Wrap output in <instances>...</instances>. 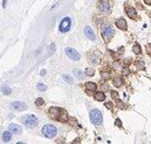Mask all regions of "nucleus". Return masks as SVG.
<instances>
[{"label":"nucleus","instance_id":"7ed1b4c3","mask_svg":"<svg viewBox=\"0 0 151 144\" xmlns=\"http://www.w3.org/2000/svg\"><path fill=\"white\" fill-rule=\"evenodd\" d=\"M42 134L46 138H54L57 135V128L51 124H46L42 128Z\"/></svg>","mask_w":151,"mask_h":144},{"label":"nucleus","instance_id":"6ab92c4d","mask_svg":"<svg viewBox=\"0 0 151 144\" xmlns=\"http://www.w3.org/2000/svg\"><path fill=\"white\" fill-rule=\"evenodd\" d=\"M136 65H137L138 69H140V70H144L145 69V63L143 60H138L137 63H136Z\"/></svg>","mask_w":151,"mask_h":144},{"label":"nucleus","instance_id":"cd10ccee","mask_svg":"<svg viewBox=\"0 0 151 144\" xmlns=\"http://www.w3.org/2000/svg\"><path fill=\"white\" fill-rule=\"evenodd\" d=\"M111 97L114 98V100H118L119 98V92L115 91V90H112L111 91Z\"/></svg>","mask_w":151,"mask_h":144},{"label":"nucleus","instance_id":"e433bc0d","mask_svg":"<svg viewBox=\"0 0 151 144\" xmlns=\"http://www.w3.org/2000/svg\"><path fill=\"white\" fill-rule=\"evenodd\" d=\"M6 2H7V0H3V7L5 8V6H6Z\"/></svg>","mask_w":151,"mask_h":144},{"label":"nucleus","instance_id":"b1692460","mask_svg":"<svg viewBox=\"0 0 151 144\" xmlns=\"http://www.w3.org/2000/svg\"><path fill=\"white\" fill-rule=\"evenodd\" d=\"M37 89L39 91H45L47 89V86L45 85L44 83H38L37 84Z\"/></svg>","mask_w":151,"mask_h":144},{"label":"nucleus","instance_id":"c85d7f7f","mask_svg":"<svg viewBox=\"0 0 151 144\" xmlns=\"http://www.w3.org/2000/svg\"><path fill=\"white\" fill-rule=\"evenodd\" d=\"M105 108L106 109H108V110H111V109L113 108V103H111V102H107V103H105Z\"/></svg>","mask_w":151,"mask_h":144},{"label":"nucleus","instance_id":"c9c22d12","mask_svg":"<svg viewBox=\"0 0 151 144\" xmlns=\"http://www.w3.org/2000/svg\"><path fill=\"white\" fill-rule=\"evenodd\" d=\"M145 3L147 4V5H150V4H151V0H145Z\"/></svg>","mask_w":151,"mask_h":144},{"label":"nucleus","instance_id":"6e6552de","mask_svg":"<svg viewBox=\"0 0 151 144\" xmlns=\"http://www.w3.org/2000/svg\"><path fill=\"white\" fill-rule=\"evenodd\" d=\"M98 8L101 12L108 13L111 10V4L108 0H100L98 4Z\"/></svg>","mask_w":151,"mask_h":144},{"label":"nucleus","instance_id":"dca6fc26","mask_svg":"<svg viewBox=\"0 0 151 144\" xmlns=\"http://www.w3.org/2000/svg\"><path fill=\"white\" fill-rule=\"evenodd\" d=\"M86 87L90 91H95L97 89V84L94 83V82H87L86 83Z\"/></svg>","mask_w":151,"mask_h":144},{"label":"nucleus","instance_id":"f03ea898","mask_svg":"<svg viewBox=\"0 0 151 144\" xmlns=\"http://www.w3.org/2000/svg\"><path fill=\"white\" fill-rule=\"evenodd\" d=\"M90 121L91 123L93 124V125L95 126H99L102 124V122H103V117H102V113L97 110V109H93V110L90 111Z\"/></svg>","mask_w":151,"mask_h":144},{"label":"nucleus","instance_id":"ddd939ff","mask_svg":"<svg viewBox=\"0 0 151 144\" xmlns=\"http://www.w3.org/2000/svg\"><path fill=\"white\" fill-rule=\"evenodd\" d=\"M115 24H116V27H119V29H123V31H127V28H128V24H127V21H125V18L118 19Z\"/></svg>","mask_w":151,"mask_h":144},{"label":"nucleus","instance_id":"f8f14e48","mask_svg":"<svg viewBox=\"0 0 151 144\" xmlns=\"http://www.w3.org/2000/svg\"><path fill=\"white\" fill-rule=\"evenodd\" d=\"M8 130L12 132V133H16V134H21L22 131H23V129L22 127L19 126V125H16V124H10V125L8 126Z\"/></svg>","mask_w":151,"mask_h":144},{"label":"nucleus","instance_id":"5701e85b","mask_svg":"<svg viewBox=\"0 0 151 144\" xmlns=\"http://www.w3.org/2000/svg\"><path fill=\"white\" fill-rule=\"evenodd\" d=\"M133 52L135 54H140L141 53V47H140V45L139 44H135L134 45V47H133Z\"/></svg>","mask_w":151,"mask_h":144},{"label":"nucleus","instance_id":"4be33fe9","mask_svg":"<svg viewBox=\"0 0 151 144\" xmlns=\"http://www.w3.org/2000/svg\"><path fill=\"white\" fill-rule=\"evenodd\" d=\"M63 79H64L69 84H72V82H74V79H72V77L70 76L69 74H64V75H63Z\"/></svg>","mask_w":151,"mask_h":144},{"label":"nucleus","instance_id":"20e7f679","mask_svg":"<svg viewBox=\"0 0 151 144\" xmlns=\"http://www.w3.org/2000/svg\"><path fill=\"white\" fill-rule=\"evenodd\" d=\"M101 36L104 39V41H109V40L114 36V29L110 24H104L101 27Z\"/></svg>","mask_w":151,"mask_h":144},{"label":"nucleus","instance_id":"0eeeda50","mask_svg":"<svg viewBox=\"0 0 151 144\" xmlns=\"http://www.w3.org/2000/svg\"><path fill=\"white\" fill-rule=\"evenodd\" d=\"M64 52H65L66 55L69 56V58H71L72 60H74V61H79L81 59L80 53L77 50H75V49H72V48H65Z\"/></svg>","mask_w":151,"mask_h":144},{"label":"nucleus","instance_id":"473e14b6","mask_svg":"<svg viewBox=\"0 0 151 144\" xmlns=\"http://www.w3.org/2000/svg\"><path fill=\"white\" fill-rule=\"evenodd\" d=\"M40 74H41V76H45V75H46V70H45V69H43V70H41Z\"/></svg>","mask_w":151,"mask_h":144},{"label":"nucleus","instance_id":"bb28decb","mask_svg":"<svg viewBox=\"0 0 151 144\" xmlns=\"http://www.w3.org/2000/svg\"><path fill=\"white\" fill-rule=\"evenodd\" d=\"M130 73H131V71H130L129 68H124L123 69V75L124 76H129Z\"/></svg>","mask_w":151,"mask_h":144},{"label":"nucleus","instance_id":"c756f323","mask_svg":"<svg viewBox=\"0 0 151 144\" xmlns=\"http://www.w3.org/2000/svg\"><path fill=\"white\" fill-rule=\"evenodd\" d=\"M101 76H102V78H104V79H109V73L108 72H103L102 71L101 72Z\"/></svg>","mask_w":151,"mask_h":144},{"label":"nucleus","instance_id":"f3484780","mask_svg":"<svg viewBox=\"0 0 151 144\" xmlns=\"http://www.w3.org/2000/svg\"><path fill=\"white\" fill-rule=\"evenodd\" d=\"M113 84H114V86L119 87L121 84H123V79H121V77H120V76L114 77V79H113Z\"/></svg>","mask_w":151,"mask_h":144},{"label":"nucleus","instance_id":"aec40b11","mask_svg":"<svg viewBox=\"0 0 151 144\" xmlns=\"http://www.w3.org/2000/svg\"><path fill=\"white\" fill-rule=\"evenodd\" d=\"M1 91L3 94H5V96H8V94H10L11 93V89L7 87V86H2L1 87Z\"/></svg>","mask_w":151,"mask_h":144},{"label":"nucleus","instance_id":"f257e3e1","mask_svg":"<svg viewBox=\"0 0 151 144\" xmlns=\"http://www.w3.org/2000/svg\"><path fill=\"white\" fill-rule=\"evenodd\" d=\"M49 116L52 120L55 121H60V122H67L69 121V116H67V113L61 108H55L52 107L49 109Z\"/></svg>","mask_w":151,"mask_h":144},{"label":"nucleus","instance_id":"9d476101","mask_svg":"<svg viewBox=\"0 0 151 144\" xmlns=\"http://www.w3.org/2000/svg\"><path fill=\"white\" fill-rule=\"evenodd\" d=\"M84 33H85V36H87V38L90 39L91 41H95L96 40V36H95V34L93 32V29H92L90 27H85L84 28Z\"/></svg>","mask_w":151,"mask_h":144},{"label":"nucleus","instance_id":"412c9836","mask_svg":"<svg viewBox=\"0 0 151 144\" xmlns=\"http://www.w3.org/2000/svg\"><path fill=\"white\" fill-rule=\"evenodd\" d=\"M85 74H86V76H93L95 74V70L93 68H87L85 71Z\"/></svg>","mask_w":151,"mask_h":144},{"label":"nucleus","instance_id":"1a4fd4ad","mask_svg":"<svg viewBox=\"0 0 151 144\" xmlns=\"http://www.w3.org/2000/svg\"><path fill=\"white\" fill-rule=\"evenodd\" d=\"M11 109L14 111H17V112H22V111H25L28 109V106L26 105L25 103L23 102H13L11 103Z\"/></svg>","mask_w":151,"mask_h":144},{"label":"nucleus","instance_id":"7c9ffc66","mask_svg":"<svg viewBox=\"0 0 151 144\" xmlns=\"http://www.w3.org/2000/svg\"><path fill=\"white\" fill-rule=\"evenodd\" d=\"M114 125L118 126V127H121V126H123V122L120 121V119H116L115 122H114Z\"/></svg>","mask_w":151,"mask_h":144},{"label":"nucleus","instance_id":"423d86ee","mask_svg":"<svg viewBox=\"0 0 151 144\" xmlns=\"http://www.w3.org/2000/svg\"><path fill=\"white\" fill-rule=\"evenodd\" d=\"M71 26H72V19L71 17L69 16H66L62 19V21H60L59 23V32L62 33V34H65L70 31V28H71Z\"/></svg>","mask_w":151,"mask_h":144},{"label":"nucleus","instance_id":"a878e982","mask_svg":"<svg viewBox=\"0 0 151 144\" xmlns=\"http://www.w3.org/2000/svg\"><path fill=\"white\" fill-rule=\"evenodd\" d=\"M116 101H118V103H116V106H118V108H119V109H120V110H124V109L126 108L125 103H124L123 102H121V101L119 100V98H118Z\"/></svg>","mask_w":151,"mask_h":144},{"label":"nucleus","instance_id":"393cba45","mask_svg":"<svg viewBox=\"0 0 151 144\" xmlns=\"http://www.w3.org/2000/svg\"><path fill=\"white\" fill-rule=\"evenodd\" d=\"M35 105H36L37 107H42L43 105H44V100H43V98H41V97H38L37 100L35 101Z\"/></svg>","mask_w":151,"mask_h":144},{"label":"nucleus","instance_id":"39448f33","mask_svg":"<svg viewBox=\"0 0 151 144\" xmlns=\"http://www.w3.org/2000/svg\"><path fill=\"white\" fill-rule=\"evenodd\" d=\"M22 122L28 128H35L38 125V119L34 115H27L22 119Z\"/></svg>","mask_w":151,"mask_h":144},{"label":"nucleus","instance_id":"4468645a","mask_svg":"<svg viewBox=\"0 0 151 144\" xmlns=\"http://www.w3.org/2000/svg\"><path fill=\"white\" fill-rule=\"evenodd\" d=\"M94 98H95L96 101H98V102H103V101H105L106 96H105L104 92L98 91V92H96V93L94 94Z\"/></svg>","mask_w":151,"mask_h":144},{"label":"nucleus","instance_id":"72a5a7b5","mask_svg":"<svg viewBox=\"0 0 151 144\" xmlns=\"http://www.w3.org/2000/svg\"><path fill=\"white\" fill-rule=\"evenodd\" d=\"M74 143H81V139L80 138H77V139H75L74 141H72V144Z\"/></svg>","mask_w":151,"mask_h":144},{"label":"nucleus","instance_id":"2f4dec72","mask_svg":"<svg viewBox=\"0 0 151 144\" xmlns=\"http://www.w3.org/2000/svg\"><path fill=\"white\" fill-rule=\"evenodd\" d=\"M146 51H147L148 55L150 56V54H151V52H150V45H148V46H146Z\"/></svg>","mask_w":151,"mask_h":144},{"label":"nucleus","instance_id":"2eb2a0df","mask_svg":"<svg viewBox=\"0 0 151 144\" xmlns=\"http://www.w3.org/2000/svg\"><path fill=\"white\" fill-rule=\"evenodd\" d=\"M11 138H12V135H11V133L10 131H4L3 134H2V139H3V141L7 143L11 140Z\"/></svg>","mask_w":151,"mask_h":144},{"label":"nucleus","instance_id":"f704fd0d","mask_svg":"<svg viewBox=\"0 0 151 144\" xmlns=\"http://www.w3.org/2000/svg\"><path fill=\"white\" fill-rule=\"evenodd\" d=\"M124 50H125V48H124V47H120V48L119 49V53H123Z\"/></svg>","mask_w":151,"mask_h":144},{"label":"nucleus","instance_id":"a211bd4d","mask_svg":"<svg viewBox=\"0 0 151 144\" xmlns=\"http://www.w3.org/2000/svg\"><path fill=\"white\" fill-rule=\"evenodd\" d=\"M74 73H75V75L79 78V79H82V78H84V73H83L82 70H80V69H75L74 70Z\"/></svg>","mask_w":151,"mask_h":144},{"label":"nucleus","instance_id":"9b49d317","mask_svg":"<svg viewBox=\"0 0 151 144\" xmlns=\"http://www.w3.org/2000/svg\"><path fill=\"white\" fill-rule=\"evenodd\" d=\"M127 14L131 19H137L138 18V13L137 10L134 7H128L127 8Z\"/></svg>","mask_w":151,"mask_h":144}]
</instances>
